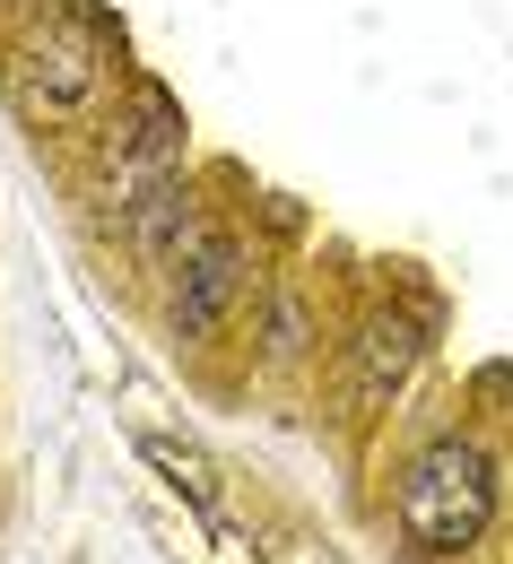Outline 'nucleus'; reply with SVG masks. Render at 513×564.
Wrapping results in <instances>:
<instances>
[{"label": "nucleus", "mask_w": 513, "mask_h": 564, "mask_svg": "<svg viewBox=\"0 0 513 564\" xmlns=\"http://www.w3.org/2000/svg\"><path fill=\"white\" fill-rule=\"evenodd\" d=\"M392 521H400V539H409L418 556L479 547L488 521H496V460H488V443H461V434L427 443V452L400 469V487H392Z\"/></svg>", "instance_id": "obj_1"}, {"label": "nucleus", "mask_w": 513, "mask_h": 564, "mask_svg": "<svg viewBox=\"0 0 513 564\" xmlns=\"http://www.w3.org/2000/svg\"><path fill=\"white\" fill-rule=\"evenodd\" d=\"M174 270H183V279L165 295V330H174V339H210L226 322V304L244 295V243H235V235H201Z\"/></svg>", "instance_id": "obj_2"}, {"label": "nucleus", "mask_w": 513, "mask_h": 564, "mask_svg": "<svg viewBox=\"0 0 513 564\" xmlns=\"http://www.w3.org/2000/svg\"><path fill=\"white\" fill-rule=\"evenodd\" d=\"M96 87H105V44H71V35H44L18 70L26 113H78Z\"/></svg>", "instance_id": "obj_3"}, {"label": "nucleus", "mask_w": 513, "mask_h": 564, "mask_svg": "<svg viewBox=\"0 0 513 564\" xmlns=\"http://www.w3.org/2000/svg\"><path fill=\"white\" fill-rule=\"evenodd\" d=\"M192 243H201L192 183H183V174H165V183H140V200H131V252H140V270H174Z\"/></svg>", "instance_id": "obj_4"}, {"label": "nucleus", "mask_w": 513, "mask_h": 564, "mask_svg": "<svg viewBox=\"0 0 513 564\" xmlns=\"http://www.w3.org/2000/svg\"><path fill=\"white\" fill-rule=\"evenodd\" d=\"M131 165H140V183H165L174 165H183V113H174V96L157 87V78H140L131 87Z\"/></svg>", "instance_id": "obj_5"}, {"label": "nucleus", "mask_w": 513, "mask_h": 564, "mask_svg": "<svg viewBox=\"0 0 513 564\" xmlns=\"http://www.w3.org/2000/svg\"><path fill=\"white\" fill-rule=\"evenodd\" d=\"M418 348H427V330H418L409 313H374L366 330H357V382H366V391H392V382L418 365Z\"/></svg>", "instance_id": "obj_6"}, {"label": "nucleus", "mask_w": 513, "mask_h": 564, "mask_svg": "<svg viewBox=\"0 0 513 564\" xmlns=\"http://www.w3.org/2000/svg\"><path fill=\"white\" fill-rule=\"evenodd\" d=\"M270 356H279V365H288V356H304V313H296L288 295L270 304Z\"/></svg>", "instance_id": "obj_7"}]
</instances>
